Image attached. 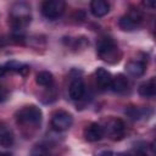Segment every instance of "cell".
I'll return each mask as SVG.
<instances>
[{
	"instance_id": "cell-1",
	"label": "cell",
	"mask_w": 156,
	"mask_h": 156,
	"mask_svg": "<svg viewBox=\"0 0 156 156\" xmlns=\"http://www.w3.org/2000/svg\"><path fill=\"white\" fill-rule=\"evenodd\" d=\"M10 24L15 30L24 29L30 22V6L27 2L20 1L10 9Z\"/></svg>"
},
{
	"instance_id": "cell-2",
	"label": "cell",
	"mask_w": 156,
	"mask_h": 156,
	"mask_svg": "<svg viewBox=\"0 0 156 156\" xmlns=\"http://www.w3.org/2000/svg\"><path fill=\"white\" fill-rule=\"evenodd\" d=\"M96 52L98 56L108 63H116L121 58V51L111 37L104 35L96 43Z\"/></svg>"
},
{
	"instance_id": "cell-3",
	"label": "cell",
	"mask_w": 156,
	"mask_h": 156,
	"mask_svg": "<svg viewBox=\"0 0 156 156\" xmlns=\"http://www.w3.org/2000/svg\"><path fill=\"white\" fill-rule=\"evenodd\" d=\"M41 118H43V112L35 105L24 106L21 110H18L16 113V121L18 124L22 126H29V127L39 126Z\"/></svg>"
},
{
	"instance_id": "cell-4",
	"label": "cell",
	"mask_w": 156,
	"mask_h": 156,
	"mask_svg": "<svg viewBox=\"0 0 156 156\" xmlns=\"http://www.w3.org/2000/svg\"><path fill=\"white\" fill-rule=\"evenodd\" d=\"M143 12L139 9L132 7L124 16L119 18L118 26L122 30H134L143 22Z\"/></svg>"
},
{
	"instance_id": "cell-5",
	"label": "cell",
	"mask_w": 156,
	"mask_h": 156,
	"mask_svg": "<svg viewBox=\"0 0 156 156\" xmlns=\"http://www.w3.org/2000/svg\"><path fill=\"white\" fill-rule=\"evenodd\" d=\"M66 4L62 0H46L43 2L41 12L49 20L58 18L65 11Z\"/></svg>"
},
{
	"instance_id": "cell-6",
	"label": "cell",
	"mask_w": 156,
	"mask_h": 156,
	"mask_svg": "<svg viewBox=\"0 0 156 156\" xmlns=\"http://www.w3.org/2000/svg\"><path fill=\"white\" fill-rule=\"evenodd\" d=\"M72 123H73V117L67 111L58 110V111H56L52 115L51 126L57 132H65V130L69 129V127L72 126Z\"/></svg>"
},
{
	"instance_id": "cell-7",
	"label": "cell",
	"mask_w": 156,
	"mask_h": 156,
	"mask_svg": "<svg viewBox=\"0 0 156 156\" xmlns=\"http://www.w3.org/2000/svg\"><path fill=\"white\" fill-rule=\"evenodd\" d=\"M105 132L107 133L110 139H112V140H121V139H123V136L126 134V126H124L122 119H119V118H111L107 122V124H106V129L104 130V133Z\"/></svg>"
},
{
	"instance_id": "cell-8",
	"label": "cell",
	"mask_w": 156,
	"mask_h": 156,
	"mask_svg": "<svg viewBox=\"0 0 156 156\" xmlns=\"http://www.w3.org/2000/svg\"><path fill=\"white\" fill-rule=\"evenodd\" d=\"M104 134H105L104 133V128L99 123H90L89 126H87L84 128V132H83L84 139L87 141H90V143L100 140L104 136Z\"/></svg>"
},
{
	"instance_id": "cell-9",
	"label": "cell",
	"mask_w": 156,
	"mask_h": 156,
	"mask_svg": "<svg viewBox=\"0 0 156 156\" xmlns=\"http://www.w3.org/2000/svg\"><path fill=\"white\" fill-rule=\"evenodd\" d=\"M84 91H85V85H84L83 79L74 78L69 84V89H68L69 98L72 100H80L84 95Z\"/></svg>"
},
{
	"instance_id": "cell-10",
	"label": "cell",
	"mask_w": 156,
	"mask_h": 156,
	"mask_svg": "<svg viewBox=\"0 0 156 156\" xmlns=\"http://www.w3.org/2000/svg\"><path fill=\"white\" fill-rule=\"evenodd\" d=\"M126 69L127 72L133 76V77H141L145 73L146 69V63L141 60H130L127 65H126Z\"/></svg>"
},
{
	"instance_id": "cell-11",
	"label": "cell",
	"mask_w": 156,
	"mask_h": 156,
	"mask_svg": "<svg viewBox=\"0 0 156 156\" xmlns=\"http://www.w3.org/2000/svg\"><path fill=\"white\" fill-rule=\"evenodd\" d=\"M95 80H96V84L101 89H106V88H110V85H111L112 76L107 69H105L102 67H99L95 71Z\"/></svg>"
},
{
	"instance_id": "cell-12",
	"label": "cell",
	"mask_w": 156,
	"mask_h": 156,
	"mask_svg": "<svg viewBox=\"0 0 156 156\" xmlns=\"http://www.w3.org/2000/svg\"><path fill=\"white\" fill-rule=\"evenodd\" d=\"M90 11L95 17H104L110 11V4L105 0H93L90 2Z\"/></svg>"
},
{
	"instance_id": "cell-13",
	"label": "cell",
	"mask_w": 156,
	"mask_h": 156,
	"mask_svg": "<svg viewBox=\"0 0 156 156\" xmlns=\"http://www.w3.org/2000/svg\"><path fill=\"white\" fill-rule=\"evenodd\" d=\"M138 91L144 98H152V96H155V94H156V79L152 77L149 80L141 83L139 85Z\"/></svg>"
},
{
	"instance_id": "cell-14",
	"label": "cell",
	"mask_w": 156,
	"mask_h": 156,
	"mask_svg": "<svg viewBox=\"0 0 156 156\" xmlns=\"http://www.w3.org/2000/svg\"><path fill=\"white\" fill-rule=\"evenodd\" d=\"M128 79L124 74H117L116 77H112L111 80V85L110 88L115 91V93H124L128 89Z\"/></svg>"
},
{
	"instance_id": "cell-15",
	"label": "cell",
	"mask_w": 156,
	"mask_h": 156,
	"mask_svg": "<svg viewBox=\"0 0 156 156\" xmlns=\"http://www.w3.org/2000/svg\"><path fill=\"white\" fill-rule=\"evenodd\" d=\"M13 144V133L10 128L4 124H0V145L1 146H11Z\"/></svg>"
},
{
	"instance_id": "cell-16",
	"label": "cell",
	"mask_w": 156,
	"mask_h": 156,
	"mask_svg": "<svg viewBox=\"0 0 156 156\" xmlns=\"http://www.w3.org/2000/svg\"><path fill=\"white\" fill-rule=\"evenodd\" d=\"M35 82L38 85H41V87H50L54 83V76L49 71H41L37 74Z\"/></svg>"
},
{
	"instance_id": "cell-17",
	"label": "cell",
	"mask_w": 156,
	"mask_h": 156,
	"mask_svg": "<svg viewBox=\"0 0 156 156\" xmlns=\"http://www.w3.org/2000/svg\"><path fill=\"white\" fill-rule=\"evenodd\" d=\"M21 66H22V63L17 62V61H9V62L1 65L0 66V77H4L6 74L13 73V72H17L18 73Z\"/></svg>"
},
{
	"instance_id": "cell-18",
	"label": "cell",
	"mask_w": 156,
	"mask_h": 156,
	"mask_svg": "<svg viewBox=\"0 0 156 156\" xmlns=\"http://www.w3.org/2000/svg\"><path fill=\"white\" fill-rule=\"evenodd\" d=\"M126 115H128L129 116V118H132V119H139L140 117H143L144 116V111L141 110V108H139V107H133V106H130V107H128L127 110H126Z\"/></svg>"
},
{
	"instance_id": "cell-19",
	"label": "cell",
	"mask_w": 156,
	"mask_h": 156,
	"mask_svg": "<svg viewBox=\"0 0 156 156\" xmlns=\"http://www.w3.org/2000/svg\"><path fill=\"white\" fill-rule=\"evenodd\" d=\"M32 156H46V151L43 149V147H37L34 151H33V155Z\"/></svg>"
},
{
	"instance_id": "cell-20",
	"label": "cell",
	"mask_w": 156,
	"mask_h": 156,
	"mask_svg": "<svg viewBox=\"0 0 156 156\" xmlns=\"http://www.w3.org/2000/svg\"><path fill=\"white\" fill-rule=\"evenodd\" d=\"M18 73H20L21 76L26 77V76L29 73V66H27V65H22L21 68H20V71H18Z\"/></svg>"
},
{
	"instance_id": "cell-21",
	"label": "cell",
	"mask_w": 156,
	"mask_h": 156,
	"mask_svg": "<svg viewBox=\"0 0 156 156\" xmlns=\"http://www.w3.org/2000/svg\"><path fill=\"white\" fill-rule=\"evenodd\" d=\"M7 99V90L4 87H0V102Z\"/></svg>"
},
{
	"instance_id": "cell-22",
	"label": "cell",
	"mask_w": 156,
	"mask_h": 156,
	"mask_svg": "<svg viewBox=\"0 0 156 156\" xmlns=\"http://www.w3.org/2000/svg\"><path fill=\"white\" fill-rule=\"evenodd\" d=\"M98 156H113L111 151H102L100 154H98Z\"/></svg>"
},
{
	"instance_id": "cell-23",
	"label": "cell",
	"mask_w": 156,
	"mask_h": 156,
	"mask_svg": "<svg viewBox=\"0 0 156 156\" xmlns=\"http://www.w3.org/2000/svg\"><path fill=\"white\" fill-rule=\"evenodd\" d=\"M144 5H145V6H150L151 9L155 7V2H150V1H144Z\"/></svg>"
},
{
	"instance_id": "cell-24",
	"label": "cell",
	"mask_w": 156,
	"mask_h": 156,
	"mask_svg": "<svg viewBox=\"0 0 156 156\" xmlns=\"http://www.w3.org/2000/svg\"><path fill=\"white\" fill-rule=\"evenodd\" d=\"M0 156H11V155H9V154H2V152H0Z\"/></svg>"
}]
</instances>
